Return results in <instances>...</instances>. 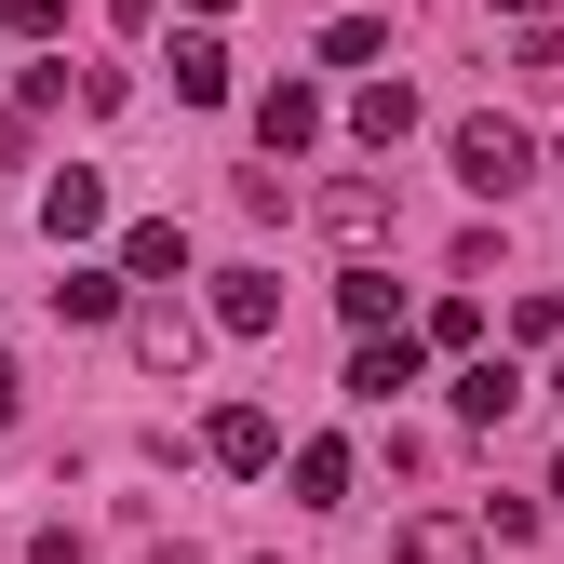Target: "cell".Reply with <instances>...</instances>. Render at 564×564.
<instances>
[{
  "mask_svg": "<svg viewBox=\"0 0 564 564\" xmlns=\"http://www.w3.org/2000/svg\"><path fill=\"white\" fill-rule=\"evenodd\" d=\"M444 162H457V188H470V202H511V188H538V134H524V121H498V108H470V121L444 134Z\"/></svg>",
  "mask_w": 564,
  "mask_h": 564,
  "instance_id": "cell-1",
  "label": "cell"
},
{
  "mask_svg": "<svg viewBox=\"0 0 564 564\" xmlns=\"http://www.w3.org/2000/svg\"><path fill=\"white\" fill-rule=\"evenodd\" d=\"M403 216H390V188L377 175H349V188H323V242L349 256V269H377V242H390Z\"/></svg>",
  "mask_w": 564,
  "mask_h": 564,
  "instance_id": "cell-2",
  "label": "cell"
},
{
  "mask_svg": "<svg viewBox=\"0 0 564 564\" xmlns=\"http://www.w3.org/2000/svg\"><path fill=\"white\" fill-rule=\"evenodd\" d=\"M121 336H134V364H149V377H188V364H202V310H188V296H134Z\"/></svg>",
  "mask_w": 564,
  "mask_h": 564,
  "instance_id": "cell-3",
  "label": "cell"
},
{
  "mask_svg": "<svg viewBox=\"0 0 564 564\" xmlns=\"http://www.w3.org/2000/svg\"><path fill=\"white\" fill-rule=\"evenodd\" d=\"M202 457H216V470H282V416L269 403H216V416H202Z\"/></svg>",
  "mask_w": 564,
  "mask_h": 564,
  "instance_id": "cell-4",
  "label": "cell"
},
{
  "mask_svg": "<svg viewBox=\"0 0 564 564\" xmlns=\"http://www.w3.org/2000/svg\"><path fill=\"white\" fill-rule=\"evenodd\" d=\"M282 484H296V511H349V484H364V457H349L336 431H310L296 457H282Z\"/></svg>",
  "mask_w": 564,
  "mask_h": 564,
  "instance_id": "cell-5",
  "label": "cell"
},
{
  "mask_svg": "<svg viewBox=\"0 0 564 564\" xmlns=\"http://www.w3.org/2000/svg\"><path fill=\"white\" fill-rule=\"evenodd\" d=\"M108 269H121V282H149V296H175V282H188V229H175V216H134Z\"/></svg>",
  "mask_w": 564,
  "mask_h": 564,
  "instance_id": "cell-6",
  "label": "cell"
},
{
  "mask_svg": "<svg viewBox=\"0 0 564 564\" xmlns=\"http://www.w3.org/2000/svg\"><path fill=\"white\" fill-rule=\"evenodd\" d=\"M310 134H323V82H269V95H256V149H269V162H296Z\"/></svg>",
  "mask_w": 564,
  "mask_h": 564,
  "instance_id": "cell-7",
  "label": "cell"
},
{
  "mask_svg": "<svg viewBox=\"0 0 564 564\" xmlns=\"http://www.w3.org/2000/svg\"><path fill=\"white\" fill-rule=\"evenodd\" d=\"M95 229H108V188H95V175H82V162H67V175H54V188H41V242H67V256H82V242H95Z\"/></svg>",
  "mask_w": 564,
  "mask_h": 564,
  "instance_id": "cell-8",
  "label": "cell"
},
{
  "mask_svg": "<svg viewBox=\"0 0 564 564\" xmlns=\"http://www.w3.org/2000/svg\"><path fill=\"white\" fill-rule=\"evenodd\" d=\"M54 323H134V282H121V269H82V256H67V269H54Z\"/></svg>",
  "mask_w": 564,
  "mask_h": 564,
  "instance_id": "cell-9",
  "label": "cell"
},
{
  "mask_svg": "<svg viewBox=\"0 0 564 564\" xmlns=\"http://www.w3.org/2000/svg\"><path fill=\"white\" fill-rule=\"evenodd\" d=\"M416 364H431V336H364V349H349V390L390 403V390H416Z\"/></svg>",
  "mask_w": 564,
  "mask_h": 564,
  "instance_id": "cell-10",
  "label": "cell"
},
{
  "mask_svg": "<svg viewBox=\"0 0 564 564\" xmlns=\"http://www.w3.org/2000/svg\"><path fill=\"white\" fill-rule=\"evenodd\" d=\"M349 134H364V149L390 162L403 134H416V82H364V95H349Z\"/></svg>",
  "mask_w": 564,
  "mask_h": 564,
  "instance_id": "cell-11",
  "label": "cell"
},
{
  "mask_svg": "<svg viewBox=\"0 0 564 564\" xmlns=\"http://www.w3.org/2000/svg\"><path fill=\"white\" fill-rule=\"evenodd\" d=\"M282 323V282L269 269H216V336H269Z\"/></svg>",
  "mask_w": 564,
  "mask_h": 564,
  "instance_id": "cell-12",
  "label": "cell"
},
{
  "mask_svg": "<svg viewBox=\"0 0 564 564\" xmlns=\"http://www.w3.org/2000/svg\"><path fill=\"white\" fill-rule=\"evenodd\" d=\"M444 403L470 416V431H498V416L524 403V377H511V364H457V377H444Z\"/></svg>",
  "mask_w": 564,
  "mask_h": 564,
  "instance_id": "cell-13",
  "label": "cell"
},
{
  "mask_svg": "<svg viewBox=\"0 0 564 564\" xmlns=\"http://www.w3.org/2000/svg\"><path fill=\"white\" fill-rule=\"evenodd\" d=\"M162 67H175V95H188V108H229V54L202 41V28H188V41H175Z\"/></svg>",
  "mask_w": 564,
  "mask_h": 564,
  "instance_id": "cell-14",
  "label": "cell"
},
{
  "mask_svg": "<svg viewBox=\"0 0 564 564\" xmlns=\"http://www.w3.org/2000/svg\"><path fill=\"white\" fill-rule=\"evenodd\" d=\"M336 310L364 323V336H403V282H390V269H349V282H336Z\"/></svg>",
  "mask_w": 564,
  "mask_h": 564,
  "instance_id": "cell-15",
  "label": "cell"
},
{
  "mask_svg": "<svg viewBox=\"0 0 564 564\" xmlns=\"http://www.w3.org/2000/svg\"><path fill=\"white\" fill-rule=\"evenodd\" d=\"M390 564H484V524H444V511H431V524H403Z\"/></svg>",
  "mask_w": 564,
  "mask_h": 564,
  "instance_id": "cell-16",
  "label": "cell"
},
{
  "mask_svg": "<svg viewBox=\"0 0 564 564\" xmlns=\"http://www.w3.org/2000/svg\"><path fill=\"white\" fill-rule=\"evenodd\" d=\"M416 336H431V349H457V364H470V349H484V296H431V310H416Z\"/></svg>",
  "mask_w": 564,
  "mask_h": 564,
  "instance_id": "cell-17",
  "label": "cell"
},
{
  "mask_svg": "<svg viewBox=\"0 0 564 564\" xmlns=\"http://www.w3.org/2000/svg\"><path fill=\"white\" fill-rule=\"evenodd\" d=\"M377 54H390L377 14H336V28H323V67H377Z\"/></svg>",
  "mask_w": 564,
  "mask_h": 564,
  "instance_id": "cell-18",
  "label": "cell"
},
{
  "mask_svg": "<svg viewBox=\"0 0 564 564\" xmlns=\"http://www.w3.org/2000/svg\"><path fill=\"white\" fill-rule=\"evenodd\" d=\"M14 108H28V121H54V108H67V54H41V67H14Z\"/></svg>",
  "mask_w": 564,
  "mask_h": 564,
  "instance_id": "cell-19",
  "label": "cell"
},
{
  "mask_svg": "<svg viewBox=\"0 0 564 564\" xmlns=\"http://www.w3.org/2000/svg\"><path fill=\"white\" fill-rule=\"evenodd\" d=\"M0 28L14 41H67V0H0Z\"/></svg>",
  "mask_w": 564,
  "mask_h": 564,
  "instance_id": "cell-20",
  "label": "cell"
},
{
  "mask_svg": "<svg viewBox=\"0 0 564 564\" xmlns=\"http://www.w3.org/2000/svg\"><path fill=\"white\" fill-rule=\"evenodd\" d=\"M28 162V108H0V175H14Z\"/></svg>",
  "mask_w": 564,
  "mask_h": 564,
  "instance_id": "cell-21",
  "label": "cell"
},
{
  "mask_svg": "<svg viewBox=\"0 0 564 564\" xmlns=\"http://www.w3.org/2000/svg\"><path fill=\"white\" fill-rule=\"evenodd\" d=\"M134 564H202V551H188V538H149V551H134Z\"/></svg>",
  "mask_w": 564,
  "mask_h": 564,
  "instance_id": "cell-22",
  "label": "cell"
},
{
  "mask_svg": "<svg viewBox=\"0 0 564 564\" xmlns=\"http://www.w3.org/2000/svg\"><path fill=\"white\" fill-rule=\"evenodd\" d=\"M14 403H28V377H14V364H0V431H14Z\"/></svg>",
  "mask_w": 564,
  "mask_h": 564,
  "instance_id": "cell-23",
  "label": "cell"
},
{
  "mask_svg": "<svg viewBox=\"0 0 564 564\" xmlns=\"http://www.w3.org/2000/svg\"><path fill=\"white\" fill-rule=\"evenodd\" d=\"M498 14H524V28H551V0H498Z\"/></svg>",
  "mask_w": 564,
  "mask_h": 564,
  "instance_id": "cell-24",
  "label": "cell"
},
{
  "mask_svg": "<svg viewBox=\"0 0 564 564\" xmlns=\"http://www.w3.org/2000/svg\"><path fill=\"white\" fill-rule=\"evenodd\" d=\"M188 14H229V0H188Z\"/></svg>",
  "mask_w": 564,
  "mask_h": 564,
  "instance_id": "cell-25",
  "label": "cell"
},
{
  "mask_svg": "<svg viewBox=\"0 0 564 564\" xmlns=\"http://www.w3.org/2000/svg\"><path fill=\"white\" fill-rule=\"evenodd\" d=\"M551 498H564V457H551Z\"/></svg>",
  "mask_w": 564,
  "mask_h": 564,
  "instance_id": "cell-26",
  "label": "cell"
},
{
  "mask_svg": "<svg viewBox=\"0 0 564 564\" xmlns=\"http://www.w3.org/2000/svg\"><path fill=\"white\" fill-rule=\"evenodd\" d=\"M551 403H564V377H551Z\"/></svg>",
  "mask_w": 564,
  "mask_h": 564,
  "instance_id": "cell-27",
  "label": "cell"
}]
</instances>
